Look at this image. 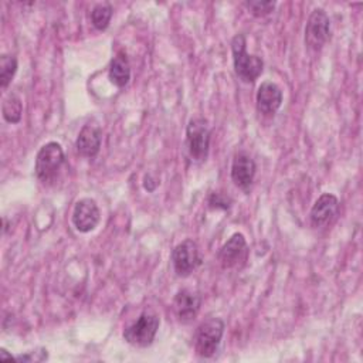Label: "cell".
I'll return each mask as SVG.
<instances>
[{
	"label": "cell",
	"mask_w": 363,
	"mask_h": 363,
	"mask_svg": "<svg viewBox=\"0 0 363 363\" xmlns=\"http://www.w3.org/2000/svg\"><path fill=\"white\" fill-rule=\"evenodd\" d=\"M17 72V58L10 54H3L0 57V85L3 89H6L14 74Z\"/></svg>",
	"instance_id": "18"
},
{
	"label": "cell",
	"mask_w": 363,
	"mask_h": 363,
	"mask_svg": "<svg viewBox=\"0 0 363 363\" xmlns=\"http://www.w3.org/2000/svg\"><path fill=\"white\" fill-rule=\"evenodd\" d=\"M330 37V20L323 9H313L305 26V45L311 51H320Z\"/></svg>",
	"instance_id": "6"
},
{
	"label": "cell",
	"mask_w": 363,
	"mask_h": 363,
	"mask_svg": "<svg viewBox=\"0 0 363 363\" xmlns=\"http://www.w3.org/2000/svg\"><path fill=\"white\" fill-rule=\"evenodd\" d=\"M112 13H113V10H112V6L109 3H99V4H96L92 9V11H91L92 26L96 30H99V31L106 30V27L111 23Z\"/></svg>",
	"instance_id": "17"
},
{
	"label": "cell",
	"mask_w": 363,
	"mask_h": 363,
	"mask_svg": "<svg viewBox=\"0 0 363 363\" xmlns=\"http://www.w3.org/2000/svg\"><path fill=\"white\" fill-rule=\"evenodd\" d=\"M210 129L207 121L194 118L189 122L186 129V143L190 157L194 162H204L210 150Z\"/></svg>",
	"instance_id": "5"
},
{
	"label": "cell",
	"mask_w": 363,
	"mask_h": 363,
	"mask_svg": "<svg viewBox=\"0 0 363 363\" xmlns=\"http://www.w3.org/2000/svg\"><path fill=\"white\" fill-rule=\"evenodd\" d=\"M231 52L235 75L245 84H252L264 69V61L258 55L247 52L244 34H235L231 40Z\"/></svg>",
	"instance_id": "1"
},
{
	"label": "cell",
	"mask_w": 363,
	"mask_h": 363,
	"mask_svg": "<svg viewBox=\"0 0 363 363\" xmlns=\"http://www.w3.org/2000/svg\"><path fill=\"white\" fill-rule=\"evenodd\" d=\"M102 130L96 125H84L75 140L77 152L84 157H95L101 149Z\"/></svg>",
	"instance_id": "14"
},
{
	"label": "cell",
	"mask_w": 363,
	"mask_h": 363,
	"mask_svg": "<svg viewBox=\"0 0 363 363\" xmlns=\"http://www.w3.org/2000/svg\"><path fill=\"white\" fill-rule=\"evenodd\" d=\"M201 306V296L199 292L183 288L177 291V294L173 298V309L177 316V319L183 323L191 322Z\"/></svg>",
	"instance_id": "12"
},
{
	"label": "cell",
	"mask_w": 363,
	"mask_h": 363,
	"mask_svg": "<svg viewBox=\"0 0 363 363\" xmlns=\"http://www.w3.org/2000/svg\"><path fill=\"white\" fill-rule=\"evenodd\" d=\"M244 6L247 7V10L255 16V17H265L269 13H272V10L275 9L277 3L275 1H261V0H247L244 1Z\"/></svg>",
	"instance_id": "19"
},
{
	"label": "cell",
	"mask_w": 363,
	"mask_h": 363,
	"mask_svg": "<svg viewBox=\"0 0 363 363\" xmlns=\"http://www.w3.org/2000/svg\"><path fill=\"white\" fill-rule=\"evenodd\" d=\"M65 162L62 146L58 142H48L40 147L35 156V176L37 179L48 184L54 182Z\"/></svg>",
	"instance_id": "3"
},
{
	"label": "cell",
	"mask_w": 363,
	"mask_h": 363,
	"mask_svg": "<svg viewBox=\"0 0 363 363\" xmlns=\"http://www.w3.org/2000/svg\"><path fill=\"white\" fill-rule=\"evenodd\" d=\"M248 257V244L241 233H234L218 250L217 259L224 269L240 268Z\"/></svg>",
	"instance_id": "8"
},
{
	"label": "cell",
	"mask_w": 363,
	"mask_h": 363,
	"mask_svg": "<svg viewBox=\"0 0 363 363\" xmlns=\"http://www.w3.org/2000/svg\"><path fill=\"white\" fill-rule=\"evenodd\" d=\"M257 109L265 116H274L282 105V89L272 81H264L257 91Z\"/></svg>",
	"instance_id": "13"
},
{
	"label": "cell",
	"mask_w": 363,
	"mask_h": 363,
	"mask_svg": "<svg viewBox=\"0 0 363 363\" xmlns=\"http://www.w3.org/2000/svg\"><path fill=\"white\" fill-rule=\"evenodd\" d=\"M101 221V211L94 199H79L72 210V224L79 233H89Z\"/></svg>",
	"instance_id": "9"
},
{
	"label": "cell",
	"mask_w": 363,
	"mask_h": 363,
	"mask_svg": "<svg viewBox=\"0 0 363 363\" xmlns=\"http://www.w3.org/2000/svg\"><path fill=\"white\" fill-rule=\"evenodd\" d=\"M108 77H109V81L118 88H125L129 84L130 65H129V61H128L125 52L121 51L112 58L109 71H108Z\"/></svg>",
	"instance_id": "15"
},
{
	"label": "cell",
	"mask_w": 363,
	"mask_h": 363,
	"mask_svg": "<svg viewBox=\"0 0 363 363\" xmlns=\"http://www.w3.org/2000/svg\"><path fill=\"white\" fill-rule=\"evenodd\" d=\"M337 211H339L337 197L332 193H323L318 197V200L311 208V213H309L311 224L315 228L325 227L336 218Z\"/></svg>",
	"instance_id": "11"
},
{
	"label": "cell",
	"mask_w": 363,
	"mask_h": 363,
	"mask_svg": "<svg viewBox=\"0 0 363 363\" xmlns=\"http://www.w3.org/2000/svg\"><path fill=\"white\" fill-rule=\"evenodd\" d=\"M203 262L199 245L196 241L187 238L179 242L172 251V264L179 277H189Z\"/></svg>",
	"instance_id": "7"
},
{
	"label": "cell",
	"mask_w": 363,
	"mask_h": 363,
	"mask_svg": "<svg viewBox=\"0 0 363 363\" xmlns=\"http://www.w3.org/2000/svg\"><path fill=\"white\" fill-rule=\"evenodd\" d=\"M257 173V164L254 159L245 153V152H238L235 153L233 163H231V180L233 183L241 189L244 193H250L254 177Z\"/></svg>",
	"instance_id": "10"
},
{
	"label": "cell",
	"mask_w": 363,
	"mask_h": 363,
	"mask_svg": "<svg viewBox=\"0 0 363 363\" xmlns=\"http://www.w3.org/2000/svg\"><path fill=\"white\" fill-rule=\"evenodd\" d=\"M159 325V315L150 309H146L132 325L123 330V339L132 346L147 347L153 343Z\"/></svg>",
	"instance_id": "4"
},
{
	"label": "cell",
	"mask_w": 363,
	"mask_h": 363,
	"mask_svg": "<svg viewBox=\"0 0 363 363\" xmlns=\"http://www.w3.org/2000/svg\"><path fill=\"white\" fill-rule=\"evenodd\" d=\"M48 359V352L44 347H37L34 350L21 353L16 356V362H44Z\"/></svg>",
	"instance_id": "21"
},
{
	"label": "cell",
	"mask_w": 363,
	"mask_h": 363,
	"mask_svg": "<svg viewBox=\"0 0 363 363\" xmlns=\"http://www.w3.org/2000/svg\"><path fill=\"white\" fill-rule=\"evenodd\" d=\"M207 204L213 210H228L233 206V199L224 193L213 191L207 199Z\"/></svg>",
	"instance_id": "20"
},
{
	"label": "cell",
	"mask_w": 363,
	"mask_h": 363,
	"mask_svg": "<svg viewBox=\"0 0 363 363\" xmlns=\"http://www.w3.org/2000/svg\"><path fill=\"white\" fill-rule=\"evenodd\" d=\"M1 113L6 122L9 123H18L21 121L23 113V102L20 96L14 92H10L1 104Z\"/></svg>",
	"instance_id": "16"
},
{
	"label": "cell",
	"mask_w": 363,
	"mask_h": 363,
	"mask_svg": "<svg viewBox=\"0 0 363 363\" xmlns=\"http://www.w3.org/2000/svg\"><path fill=\"white\" fill-rule=\"evenodd\" d=\"M0 359H1V360H6V359H9V360H16V356H11V353H9L4 347H1V349H0Z\"/></svg>",
	"instance_id": "22"
},
{
	"label": "cell",
	"mask_w": 363,
	"mask_h": 363,
	"mask_svg": "<svg viewBox=\"0 0 363 363\" xmlns=\"http://www.w3.org/2000/svg\"><path fill=\"white\" fill-rule=\"evenodd\" d=\"M224 329H225V323L220 318H208L203 320L197 326L193 336L196 354L203 359L213 357L220 347Z\"/></svg>",
	"instance_id": "2"
}]
</instances>
